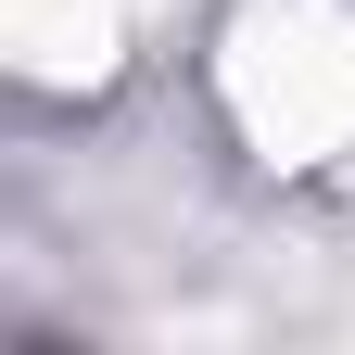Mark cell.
<instances>
[{"label": "cell", "instance_id": "1", "mask_svg": "<svg viewBox=\"0 0 355 355\" xmlns=\"http://www.w3.org/2000/svg\"><path fill=\"white\" fill-rule=\"evenodd\" d=\"M229 89L266 153H330V140H355V26H330L318 0H279L254 26V51L229 64Z\"/></svg>", "mask_w": 355, "mask_h": 355}]
</instances>
